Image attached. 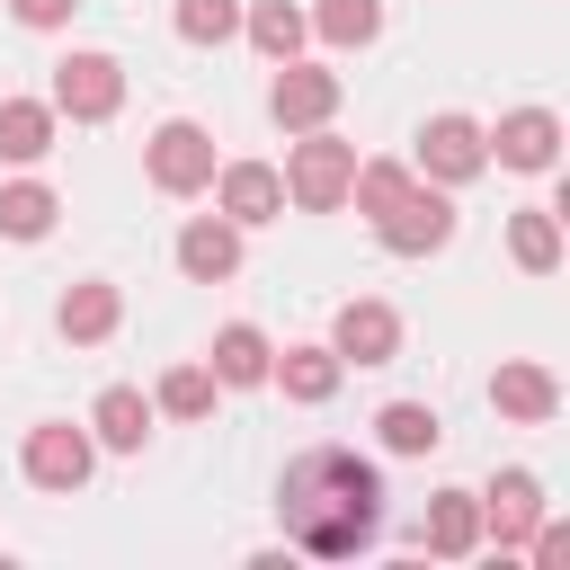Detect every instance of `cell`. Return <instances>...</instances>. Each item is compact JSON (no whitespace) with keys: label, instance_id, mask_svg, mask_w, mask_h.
Masks as SVG:
<instances>
[{"label":"cell","instance_id":"f1b7e54d","mask_svg":"<svg viewBox=\"0 0 570 570\" xmlns=\"http://www.w3.org/2000/svg\"><path fill=\"white\" fill-rule=\"evenodd\" d=\"M9 9H18V27H62L80 0H9Z\"/></svg>","mask_w":570,"mask_h":570},{"label":"cell","instance_id":"d4e9b609","mask_svg":"<svg viewBox=\"0 0 570 570\" xmlns=\"http://www.w3.org/2000/svg\"><path fill=\"white\" fill-rule=\"evenodd\" d=\"M312 27H321L330 45H374V36H383V0H321Z\"/></svg>","mask_w":570,"mask_h":570},{"label":"cell","instance_id":"30bf717a","mask_svg":"<svg viewBox=\"0 0 570 570\" xmlns=\"http://www.w3.org/2000/svg\"><path fill=\"white\" fill-rule=\"evenodd\" d=\"M330 107H338V71H312V62H285V71H276V89H267V116H276L285 134L330 125Z\"/></svg>","mask_w":570,"mask_h":570},{"label":"cell","instance_id":"6da1fadb","mask_svg":"<svg viewBox=\"0 0 570 570\" xmlns=\"http://www.w3.org/2000/svg\"><path fill=\"white\" fill-rule=\"evenodd\" d=\"M276 517L312 561H356L383 534V472L356 445H303L276 481Z\"/></svg>","mask_w":570,"mask_h":570},{"label":"cell","instance_id":"4fadbf2b","mask_svg":"<svg viewBox=\"0 0 570 570\" xmlns=\"http://www.w3.org/2000/svg\"><path fill=\"white\" fill-rule=\"evenodd\" d=\"M214 187H223V214L232 223H276L285 214V178L267 160H232V169H214Z\"/></svg>","mask_w":570,"mask_h":570},{"label":"cell","instance_id":"8992f818","mask_svg":"<svg viewBox=\"0 0 570 570\" xmlns=\"http://www.w3.org/2000/svg\"><path fill=\"white\" fill-rule=\"evenodd\" d=\"M481 169H490V142H481L472 116H428V125H419V178L463 187V178H481Z\"/></svg>","mask_w":570,"mask_h":570},{"label":"cell","instance_id":"ac0fdd59","mask_svg":"<svg viewBox=\"0 0 570 570\" xmlns=\"http://www.w3.org/2000/svg\"><path fill=\"white\" fill-rule=\"evenodd\" d=\"M508 249H517L525 276H552V267H561V205H525V214H508Z\"/></svg>","mask_w":570,"mask_h":570},{"label":"cell","instance_id":"7c38bea8","mask_svg":"<svg viewBox=\"0 0 570 570\" xmlns=\"http://www.w3.org/2000/svg\"><path fill=\"white\" fill-rule=\"evenodd\" d=\"M178 267H187L196 285L240 276V223H232V214H196V223L178 232Z\"/></svg>","mask_w":570,"mask_h":570},{"label":"cell","instance_id":"484cf974","mask_svg":"<svg viewBox=\"0 0 570 570\" xmlns=\"http://www.w3.org/2000/svg\"><path fill=\"white\" fill-rule=\"evenodd\" d=\"M347 196H356V214H392V205L410 196V169H401V160H356Z\"/></svg>","mask_w":570,"mask_h":570},{"label":"cell","instance_id":"83f0119b","mask_svg":"<svg viewBox=\"0 0 570 570\" xmlns=\"http://www.w3.org/2000/svg\"><path fill=\"white\" fill-rule=\"evenodd\" d=\"M160 410H169V419H205V410H214V374H205V365H169V374H160Z\"/></svg>","mask_w":570,"mask_h":570},{"label":"cell","instance_id":"d6986e66","mask_svg":"<svg viewBox=\"0 0 570 570\" xmlns=\"http://www.w3.org/2000/svg\"><path fill=\"white\" fill-rule=\"evenodd\" d=\"M267 365H276V347H267L249 321L214 330V356H205V374H214V383H267Z\"/></svg>","mask_w":570,"mask_h":570},{"label":"cell","instance_id":"277c9868","mask_svg":"<svg viewBox=\"0 0 570 570\" xmlns=\"http://www.w3.org/2000/svg\"><path fill=\"white\" fill-rule=\"evenodd\" d=\"M142 169H151L160 196H196V187H214V134L187 125V116H169V125L142 142Z\"/></svg>","mask_w":570,"mask_h":570},{"label":"cell","instance_id":"cb8c5ba5","mask_svg":"<svg viewBox=\"0 0 570 570\" xmlns=\"http://www.w3.org/2000/svg\"><path fill=\"white\" fill-rule=\"evenodd\" d=\"M374 436H383V454H428L445 428H436L428 401H383V410H374Z\"/></svg>","mask_w":570,"mask_h":570},{"label":"cell","instance_id":"7402d4cb","mask_svg":"<svg viewBox=\"0 0 570 570\" xmlns=\"http://www.w3.org/2000/svg\"><path fill=\"white\" fill-rule=\"evenodd\" d=\"M53 214H62V196H53L45 178L0 187V232H9V240H45V232H53Z\"/></svg>","mask_w":570,"mask_h":570},{"label":"cell","instance_id":"52a82bcc","mask_svg":"<svg viewBox=\"0 0 570 570\" xmlns=\"http://www.w3.org/2000/svg\"><path fill=\"white\" fill-rule=\"evenodd\" d=\"M481 142H490V160H499V169H525V178H534V169H552V160H561V116H552V107H508Z\"/></svg>","mask_w":570,"mask_h":570},{"label":"cell","instance_id":"ffe728a7","mask_svg":"<svg viewBox=\"0 0 570 570\" xmlns=\"http://www.w3.org/2000/svg\"><path fill=\"white\" fill-rule=\"evenodd\" d=\"M338 347H285L276 365H267V383H285V401H330L338 392Z\"/></svg>","mask_w":570,"mask_h":570},{"label":"cell","instance_id":"3957f363","mask_svg":"<svg viewBox=\"0 0 570 570\" xmlns=\"http://www.w3.org/2000/svg\"><path fill=\"white\" fill-rule=\"evenodd\" d=\"M53 116H71V125H107L116 107H125V62L116 53H62L53 62V98H45Z\"/></svg>","mask_w":570,"mask_h":570},{"label":"cell","instance_id":"603a6c76","mask_svg":"<svg viewBox=\"0 0 570 570\" xmlns=\"http://www.w3.org/2000/svg\"><path fill=\"white\" fill-rule=\"evenodd\" d=\"M303 27H312V18H303L294 0H258V9L240 18V36H249V45L267 53V62H294V45H303Z\"/></svg>","mask_w":570,"mask_h":570},{"label":"cell","instance_id":"2e32d148","mask_svg":"<svg viewBox=\"0 0 570 570\" xmlns=\"http://www.w3.org/2000/svg\"><path fill=\"white\" fill-rule=\"evenodd\" d=\"M53 321H62V338H71V347H98V338H116L125 294H116L107 276H89V285H71V294H62V312H53Z\"/></svg>","mask_w":570,"mask_h":570},{"label":"cell","instance_id":"ba28073f","mask_svg":"<svg viewBox=\"0 0 570 570\" xmlns=\"http://www.w3.org/2000/svg\"><path fill=\"white\" fill-rule=\"evenodd\" d=\"M330 347H338V365H392L401 356V312L374 303V294H356V303H338Z\"/></svg>","mask_w":570,"mask_h":570},{"label":"cell","instance_id":"9c48e42d","mask_svg":"<svg viewBox=\"0 0 570 570\" xmlns=\"http://www.w3.org/2000/svg\"><path fill=\"white\" fill-rule=\"evenodd\" d=\"M27 481L36 490H80L89 481V463H98V445L80 436V428H62V419H45V428H27Z\"/></svg>","mask_w":570,"mask_h":570},{"label":"cell","instance_id":"8fae6325","mask_svg":"<svg viewBox=\"0 0 570 570\" xmlns=\"http://www.w3.org/2000/svg\"><path fill=\"white\" fill-rule=\"evenodd\" d=\"M481 499V534H499V552H517L525 534H534V517H543V481L534 472H499L490 490H472Z\"/></svg>","mask_w":570,"mask_h":570},{"label":"cell","instance_id":"9a60e30c","mask_svg":"<svg viewBox=\"0 0 570 570\" xmlns=\"http://www.w3.org/2000/svg\"><path fill=\"white\" fill-rule=\"evenodd\" d=\"M419 543H428L436 561H463V552H481V499H472V490H436V499H428V525H419Z\"/></svg>","mask_w":570,"mask_h":570},{"label":"cell","instance_id":"e0dca14e","mask_svg":"<svg viewBox=\"0 0 570 570\" xmlns=\"http://www.w3.org/2000/svg\"><path fill=\"white\" fill-rule=\"evenodd\" d=\"M89 428H98V445L142 454V436H151V401H142L134 383H107V392H98V410H89Z\"/></svg>","mask_w":570,"mask_h":570},{"label":"cell","instance_id":"4316f807","mask_svg":"<svg viewBox=\"0 0 570 570\" xmlns=\"http://www.w3.org/2000/svg\"><path fill=\"white\" fill-rule=\"evenodd\" d=\"M178 36L187 45H232L240 36V0H178Z\"/></svg>","mask_w":570,"mask_h":570},{"label":"cell","instance_id":"5bb4252c","mask_svg":"<svg viewBox=\"0 0 570 570\" xmlns=\"http://www.w3.org/2000/svg\"><path fill=\"white\" fill-rule=\"evenodd\" d=\"M490 410L517 419V428H543V419L561 410V383H552L543 365H499V374H490Z\"/></svg>","mask_w":570,"mask_h":570},{"label":"cell","instance_id":"5b68a950","mask_svg":"<svg viewBox=\"0 0 570 570\" xmlns=\"http://www.w3.org/2000/svg\"><path fill=\"white\" fill-rule=\"evenodd\" d=\"M374 232H383V249H392V258H428V249H445V240H454V196L410 178V196H401L392 214H374Z\"/></svg>","mask_w":570,"mask_h":570},{"label":"cell","instance_id":"44dd1931","mask_svg":"<svg viewBox=\"0 0 570 570\" xmlns=\"http://www.w3.org/2000/svg\"><path fill=\"white\" fill-rule=\"evenodd\" d=\"M53 151V107L45 98H0V160H45Z\"/></svg>","mask_w":570,"mask_h":570},{"label":"cell","instance_id":"7a4b0ae2","mask_svg":"<svg viewBox=\"0 0 570 570\" xmlns=\"http://www.w3.org/2000/svg\"><path fill=\"white\" fill-rule=\"evenodd\" d=\"M276 178H285V196H294L303 214H330V205H347V178H356V142H338V134H321V125H312Z\"/></svg>","mask_w":570,"mask_h":570}]
</instances>
